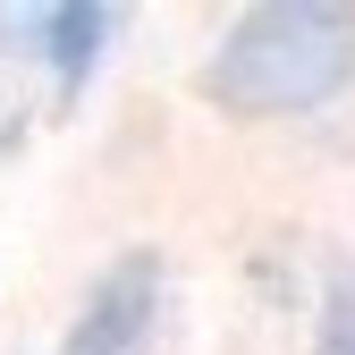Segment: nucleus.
<instances>
[{
    "instance_id": "obj_1",
    "label": "nucleus",
    "mask_w": 355,
    "mask_h": 355,
    "mask_svg": "<svg viewBox=\"0 0 355 355\" xmlns=\"http://www.w3.org/2000/svg\"><path fill=\"white\" fill-rule=\"evenodd\" d=\"M347 76H355V9H254L220 42L211 94L229 110L279 119L330 102Z\"/></svg>"
},
{
    "instance_id": "obj_2",
    "label": "nucleus",
    "mask_w": 355,
    "mask_h": 355,
    "mask_svg": "<svg viewBox=\"0 0 355 355\" xmlns=\"http://www.w3.org/2000/svg\"><path fill=\"white\" fill-rule=\"evenodd\" d=\"M144 330H153V262H127L119 279H102L68 355H144Z\"/></svg>"
},
{
    "instance_id": "obj_3",
    "label": "nucleus",
    "mask_w": 355,
    "mask_h": 355,
    "mask_svg": "<svg viewBox=\"0 0 355 355\" xmlns=\"http://www.w3.org/2000/svg\"><path fill=\"white\" fill-rule=\"evenodd\" d=\"M0 26H26L17 42H34L60 76H85V68H94V51L119 34L110 9H0Z\"/></svg>"
},
{
    "instance_id": "obj_4",
    "label": "nucleus",
    "mask_w": 355,
    "mask_h": 355,
    "mask_svg": "<svg viewBox=\"0 0 355 355\" xmlns=\"http://www.w3.org/2000/svg\"><path fill=\"white\" fill-rule=\"evenodd\" d=\"M330 355H355V288L330 304Z\"/></svg>"
}]
</instances>
